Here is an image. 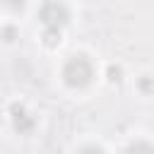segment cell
<instances>
[{"instance_id": "7a4b0ae2", "label": "cell", "mask_w": 154, "mask_h": 154, "mask_svg": "<svg viewBox=\"0 0 154 154\" xmlns=\"http://www.w3.org/2000/svg\"><path fill=\"white\" fill-rule=\"evenodd\" d=\"M38 17H41L46 31H60V26L70 19V12L63 2H43L38 10Z\"/></svg>"}, {"instance_id": "5b68a950", "label": "cell", "mask_w": 154, "mask_h": 154, "mask_svg": "<svg viewBox=\"0 0 154 154\" xmlns=\"http://www.w3.org/2000/svg\"><path fill=\"white\" fill-rule=\"evenodd\" d=\"M77 154H103V149H99V147H84V149H79Z\"/></svg>"}, {"instance_id": "3957f363", "label": "cell", "mask_w": 154, "mask_h": 154, "mask_svg": "<svg viewBox=\"0 0 154 154\" xmlns=\"http://www.w3.org/2000/svg\"><path fill=\"white\" fill-rule=\"evenodd\" d=\"M12 125H14V130H19V132H29L31 128H34V118L26 113V108H22V106H12Z\"/></svg>"}, {"instance_id": "277c9868", "label": "cell", "mask_w": 154, "mask_h": 154, "mask_svg": "<svg viewBox=\"0 0 154 154\" xmlns=\"http://www.w3.org/2000/svg\"><path fill=\"white\" fill-rule=\"evenodd\" d=\"M125 154H154V144H149V142H132L125 149Z\"/></svg>"}, {"instance_id": "6da1fadb", "label": "cell", "mask_w": 154, "mask_h": 154, "mask_svg": "<svg viewBox=\"0 0 154 154\" xmlns=\"http://www.w3.org/2000/svg\"><path fill=\"white\" fill-rule=\"evenodd\" d=\"M63 77H65V82L70 84V87H87L89 82H91V77H94V67H91V63L84 58V55H72L67 63H65V67H63Z\"/></svg>"}]
</instances>
